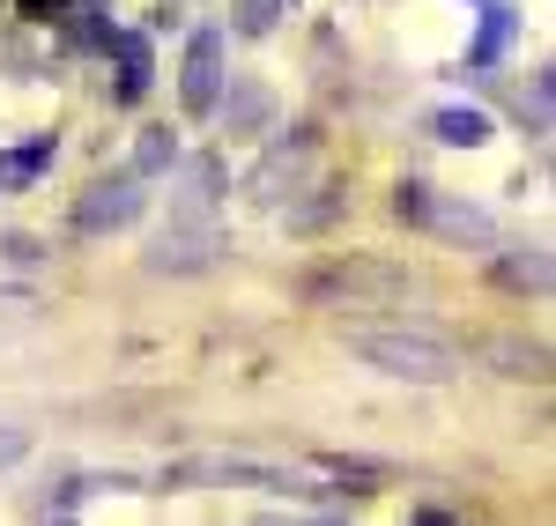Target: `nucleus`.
Wrapping results in <instances>:
<instances>
[{
    "label": "nucleus",
    "mask_w": 556,
    "mask_h": 526,
    "mask_svg": "<svg viewBox=\"0 0 556 526\" xmlns=\"http://www.w3.org/2000/svg\"><path fill=\"white\" fill-rule=\"evenodd\" d=\"M349 356H364L371 371L408 379V386H445V379H460V356L445 349V342H430V334H371V326H356V334H349Z\"/></svg>",
    "instance_id": "nucleus-1"
},
{
    "label": "nucleus",
    "mask_w": 556,
    "mask_h": 526,
    "mask_svg": "<svg viewBox=\"0 0 556 526\" xmlns=\"http://www.w3.org/2000/svg\"><path fill=\"white\" fill-rule=\"evenodd\" d=\"M304 297L312 305H393V297H408V274L393 260H371V253H342L334 267H319V274H304Z\"/></svg>",
    "instance_id": "nucleus-2"
},
{
    "label": "nucleus",
    "mask_w": 556,
    "mask_h": 526,
    "mask_svg": "<svg viewBox=\"0 0 556 526\" xmlns=\"http://www.w3.org/2000/svg\"><path fill=\"white\" fill-rule=\"evenodd\" d=\"M312 164H319V133L312 127H290L267 156L253 164V178H245V201L253 208H290L304 193V178H312Z\"/></svg>",
    "instance_id": "nucleus-3"
},
{
    "label": "nucleus",
    "mask_w": 556,
    "mask_h": 526,
    "mask_svg": "<svg viewBox=\"0 0 556 526\" xmlns=\"http://www.w3.org/2000/svg\"><path fill=\"white\" fill-rule=\"evenodd\" d=\"M223 260V230L215 216H172V230L149 245V274H201Z\"/></svg>",
    "instance_id": "nucleus-4"
},
{
    "label": "nucleus",
    "mask_w": 556,
    "mask_h": 526,
    "mask_svg": "<svg viewBox=\"0 0 556 526\" xmlns=\"http://www.w3.org/2000/svg\"><path fill=\"white\" fill-rule=\"evenodd\" d=\"M141 208H149V193H141V178H134V171L97 178L83 201H75V230H83V238H112V230H127Z\"/></svg>",
    "instance_id": "nucleus-5"
},
{
    "label": "nucleus",
    "mask_w": 556,
    "mask_h": 526,
    "mask_svg": "<svg viewBox=\"0 0 556 526\" xmlns=\"http://www.w3.org/2000/svg\"><path fill=\"white\" fill-rule=\"evenodd\" d=\"M178 97H186V112L193 119H208L215 97H223V30H193L186 44V75H178Z\"/></svg>",
    "instance_id": "nucleus-6"
},
{
    "label": "nucleus",
    "mask_w": 556,
    "mask_h": 526,
    "mask_svg": "<svg viewBox=\"0 0 556 526\" xmlns=\"http://www.w3.org/2000/svg\"><path fill=\"white\" fill-rule=\"evenodd\" d=\"M475 363H490L497 379H527V386L549 379V349L527 342V334H490V342H475Z\"/></svg>",
    "instance_id": "nucleus-7"
},
{
    "label": "nucleus",
    "mask_w": 556,
    "mask_h": 526,
    "mask_svg": "<svg viewBox=\"0 0 556 526\" xmlns=\"http://www.w3.org/2000/svg\"><path fill=\"white\" fill-rule=\"evenodd\" d=\"M215 112H223V133H230V141L267 133V127H275V89H267V82H230L223 97H215Z\"/></svg>",
    "instance_id": "nucleus-8"
},
{
    "label": "nucleus",
    "mask_w": 556,
    "mask_h": 526,
    "mask_svg": "<svg viewBox=\"0 0 556 526\" xmlns=\"http://www.w3.org/2000/svg\"><path fill=\"white\" fill-rule=\"evenodd\" d=\"M215 193H223V164L215 156L172 164V216H215Z\"/></svg>",
    "instance_id": "nucleus-9"
},
{
    "label": "nucleus",
    "mask_w": 556,
    "mask_h": 526,
    "mask_svg": "<svg viewBox=\"0 0 556 526\" xmlns=\"http://www.w3.org/2000/svg\"><path fill=\"white\" fill-rule=\"evenodd\" d=\"M424 222H430V230H445L453 245H482V253L497 245V216H490V208H475V201H430Z\"/></svg>",
    "instance_id": "nucleus-10"
},
{
    "label": "nucleus",
    "mask_w": 556,
    "mask_h": 526,
    "mask_svg": "<svg viewBox=\"0 0 556 526\" xmlns=\"http://www.w3.org/2000/svg\"><path fill=\"white\" fill-rule=\"evenodd\" d=\"M497 282L542 297V290H549V253H542V245H505V253H497Z\"/></svg>",
    "instance_id": "nucleus-11"
},
{
    "label": "nucleus",
    "mask_w": 556,
    "mask_h": 526,
    "mask_svg": "<svg viewBox=\"0 0 556 526\" xmlns=\"http://www.w3.org/2000/svg\"><path fill=\"white\" fill-rule=\"evenodd\" d=\"M112 52H119V104H141V89H149V38L141 30H112Z\"/></svg>",
    "instance_id": "nucleus-12"
},
{
    "label": "nucleus",
    "mask_w": 556,
    "mask_h": 526,
    "mask_svg": "<svg viewBox=\"0 0 556 526\" xmlns=\"http://www.w3.org/2000/svg\"><path fill=\"white\" fill-rule=\"evenodd\" d=\"M45 164H52V133H38L30 149H0V193H23V185H38Z\"/></svg>",
    "instance_id": "nucleus-13"
},
{
    "label": "nucleus",
    "mask_w": 556,
    "mask_h": 526,
    "mask_svg": "<svg viewBox=\"0 0 556 526\" xmlns=\"http://www.w3.org/2000/svg\"><path fill=\"white\" fill-rule=\"evenodd\" d=\"M438 141H453V149H482L490 141V112H475V104H453V112H438L430 119Z\"/></svg>",
    "instance_id": "nucleus-14"
},
{
    "label": "nucleus",
    "mask_w": 556,
    "mask_h": 526,
    "mask_svg": "<svg viewBox=\"0 0 556 526\" xmlns=\"http://www.w3.org/2000/svg\"><path fill=\"white\" fill-rule=\"evenodd\" d=\"M178 164V133L172 127H149L141 141H134V178H156Z\"/></svg>",
    "instance_id": "nucleus-15"
},
{
    "label": "nucleus",
    "mask_w": 556,
    "mask_h": 526,
    "mask_svg": "<svg viewBox=\"0 0 556 526\" xmlns=\"http://www.w3.org/2000/svg\"><path fill=\"white\" fill-rule=\"evenodd\" d=\"M505 44H513V8H505V0H490V23H482V38H475L468 67H490V60H497Z\"/></svg>",
    "instance_id": "nucleus-16"
},
{
    "label": "nucleus",
    "mask_w": 556,
    "mask_h": 526,
    "mask_svg": "<svg viewBox=\"0 0 556 526\" xmlns=\"http://www.w3.org/2000/svg\"><path fill=\"white\" fill-rule=\"evenodd\" d=\"M67 44H75V52H104V44H112V23H104L97 8H83V15L67 23Z\"/></svg>",
    "instance_id": "nucleus-17"
},
{
    "label": "nucleus",
    "mask_w": 556,
    "mask_h": 526,
    "mask_svg": "<svg viewBox=\"0 0 556 526\" xmlns=\"http://www.w3.org/2000/svg\"><path fill=\"white\" fill-rule=\"evenodd\" d=\"M282 8H290V0H238V30H245V38H267V30L282 23Z\"/></svg>",
    "instance_id": "nucleus-18"
},
{
    "label": "nucleus",
    "mask_w": 556,
    "mask_h": 526,
    "mask_svg": "<svg viewBox=\"0 0 556 526\" xmlns=\"http://www.w3.org/2000/svg\"><path fill=\"white\" fill-rule=\"evenodd\" d=\"M342 185H327V201H304V208H290V230H319V222H334L342 216Z\"/></svg>",
    "instance_id": "nucleus-19"
},
{
    "label": "nucleus",
    "mask_w": 556,
    "mask_h": 526,
    "mask_svg": "<svg viewBox=\"0 0 556 526\" xmlns=\"http://www.w3.org/2000/svg\"><path fill=\"white\" fill-rule=\"evenodd\" d=\"M38 297H30V290H0V326H30V319H38Z\"/></svg>",
    "instance_id": "nucleus-20"
},
{
    "label": "nucleus",
    "mask_w": 556,
    "mask_h": 526,
    "mask_svg": "<svg viewBox=\"0 0 556 526\" xmlns=\"http://www.w3.org/2000/svg\"><path fill=\"white\" fill-rule=\"evenodd\" d=\"M393 216H401V222H424L430 216V185H416V178H408V185L393 193Z\"/></svg>",
    "instance_id": "nucleus-21"
},
{
    "label": "nucleus",
    "mask_w": 556,
    "mask_h": 526,
    "mask_svg": "<svg viewBox=\"0 0 556 526\" xmlns=\"http://www.w3.org/2000/svg\"><path fill=\"white\" fill-rule=\"evenodd\" d=\"M23 452H30V431L23 423H0V467H15Z\"/></svg>",
    "instance_id": "nucleus-22"
},
{
    "label": "nucleus",
    "mask_w": 556,
    "mask_h": 526,
    "mask_svg": "<svg viewBox=\"0 0 556 526\" xmlns=\"http://www.w3.org/2000/svg\"><path fill=\"white\" fill-rule=\"evenodd\" d=\"M0 260L30 267V260H45V253H38V238H0Z\"/></svg>",
    "instance_id": "nucleus-23"
},
{
    "label": "nucleus",
    "mask_w": 556,
    "mask_h": 526,
    "mask_svg": "<svg viewBox=\"0 0 556 526\" xmlns=\"http://www.w3.org/2000/svg\"><path fill=\"white\" fill-rule=\"evenodd\" d=\"M23 15H60V0H23Z\"/></svg>",
    "instance_id": "nucleus-24"
}]
</instances>
